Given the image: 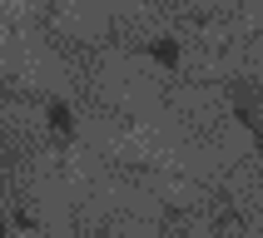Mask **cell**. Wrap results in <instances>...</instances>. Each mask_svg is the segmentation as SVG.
<instances>
[{
    "instance_id": "1",
    "label": "cell",
    "mask_w": 263,
    "mask_h": 238,
    "mask_svg": "<svg viewBox=\"0 0 263 238\" xmlns=\"http://www.w3.org/2000/svg\"><path fill=\"white\" fill-rule=\"evenodd\" d=\"M10 238H55V233H50V228H15Z\"/></svg>"
}]
</instances>
